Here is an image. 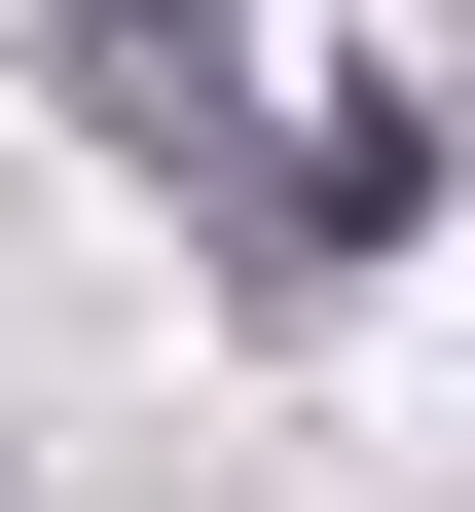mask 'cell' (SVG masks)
<instances>
[{
  "mask_svg": "<svg viewBox=\"0 0 475 512\" xmlns=\"http://www.w3.org/2000/svg\"><path fill=\"white\" fill-rule=\"evenodd\" d=\"M439 220V110H293V256H402Z\"/></svg>",
  "mask_w": 475,
  "mask_h": 512,
  "instance_id": "obj_1",
  "label": "cell"
},
{
  "mask_svg": "<svg viewBox=\"0 0 475 512\" xmlns=\"http://www.w3.org/2000/svg\"><path fill=\"white\" fill-rule=\"evenodd\" d=\"M74 74L110 110H220V0H74Z\"/></svg>",
  "mask_w": 475,
  "mask_h": 512,
  "instance_id": "obj_2",
  "label": "cell"
}]
</instances>
